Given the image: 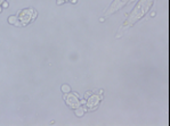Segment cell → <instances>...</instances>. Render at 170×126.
I'll list each match as a JSON object with an SVG mask.
<instances>
[{"label":"cell","mask_w":170,"mask_h":126,"mask_svg":"<svg viewBox=\"0 0 170 126\" xmlns=\"http://www.w3.org/2000/svg\"><path fill=\"white\" fill-rule=\"evenodd\" d=\"M62 91L67 93V92H71V89H70L67 85H63V86H62Z\"/></svg>","instance_id":"obj_6"},{"label":"cell","mask_w":170,"mask_h":126,"mask_svg":"<svg viewBox=\"0 0 170 126\" xmlns=\"http://www.w3.org/2000/svg\"><path fill=\"white\" fill-rule=\"evenodd\" d=\"M64 1H69V0H64Z\"/></svg>","instance_id":"obj_9"},{"label":"cell","mask_w":170,"mask_h":126,"mask_svg":"<svg viewBox=\"0 0 170 126\" xmlns=\"http://www.w3.org/2000/svg\"><path fill=\"white\" fill-rule=\"evenodd\" d=\"M3 1H5V0H0V3H1V2H3Z\"/></svg>","instance_id":"obj_8"},{"label":"cell","mask_w":170,"mask_h":126,"mask_svg":"<svg viewBox=\"0 0 170 126\" xmlns=\"http://www.w3.org/2000/svg\"><path fill=\"white\" fill-rule=\"evenodd\" d=\"M15 19H16V17H14V16H10V17H9V22L12 23V24H14V23H15Z\"/></svg>","instance_id":"obj_7"},{"label":"cell","mask_w":170,"mask_h":126,"mask_svg":"<svg viewBox=\"0 0 170 126\" xmlns=\"http://www.w3.org/2000/svg\"><path fill=\"white\" fill-rule=\"evenodd\" d=\"M0 12H1V8H0Z\"/></svg>","instance_id":"obj_10"},{"label":"cell","mask_w":170,"mask_h":126,"mask_svg":"<svg viewBox=\"0 0 170 126\" xmlns=\"http://www.w3.org/2000/svg\"><path fill=\"white\" fill-rule=\"evenodd\" d=\"M33 16H35V13H33V10L26 9V10H23L22 13L19 14V19H21V22H22L23 25H26V24L32 19Z\"/></svg>","instance_id":"obj_3"},{"label":"cell","mask_w":170,"mask_h":126,"mask_svg":"<svg viewBox=\"0 0 170 126\" xmlns=\"http://www.w3.org/2000/svg\"><path fill=\"white\" fill-rule=\"evenodd\" d=\"M65 101L66 104H69L71 108H78L80 107V101L78 100V98H77L74 94H71V93H69V94L65 95Z\"/></svg>","instance_id":"obj_4"},{"label":"cell","mask_w":170,"mask_h":126,"mask_svg":"<svg viewBox=\"0 0 170 126\" xmlns=\"http://www.w3.org/2000/svg\"><path fill=\"white\" fill-rule=\"evenodd\" d=\"M154 0H141L138 2V5L135 7V9L132 10L131 14L129 15V17L127 18V21L123 24V28H128L131 25H134L136 22H138L139 19H142L145 16V14L147 13L150 8L153 5Z\"/></svg>","instance_id":"obj_1"},{"label":"cell","mask_w":170,"mask_h":126,"mask_svg":"<svg viewBox=\"0 0 170 126\" xmlns=\"http://www.w3.org/2000/svg\"><path fill=\"white\" fill-rule=\"evenodd\" d=\"M101 97H98V95H92L90 98H89L88 102H87V106L88 108H95L99 104V101H101Z\"/></svg>","instance_id":"obj_5"},{"label":"cell","mask_w":170,"mask_h":126,"mask_svg":"<svg viewBox=\"0 0 170 126\" xmlns=\"http://www.w3.org/2000/svg\"><path fill=\"white\" fill-rule=\"evenodd\" d=\"M128 1H129V0H114L113 3L110 6V8L105 12V15H111V14L118 12V10L121 9Z\"/></svg>","instance_id":"obj_2"}]
</instances>
